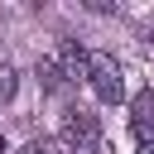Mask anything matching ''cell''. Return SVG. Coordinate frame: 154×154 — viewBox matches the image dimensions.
I'll return each instance as SVG.
<instances>
[{"label": "cell", "mask_w": 154, "mask_h": 154, "mask_svg": "<svg viewBox=\"0 0 154 154\" xmlns=\"http://www.w3.org/2000/svg\"><path fill=\"white\" fill-rule=\"evenodd\" d=\"M87 82H91V91H96L106 106H116V101L125 96V77H120V63H116L111 53H87Z\"/></svg>", "instance_id": "obj_1"}, {"label": "cell", "mask_w": 154, "mask_h": 154, "mask_svg": "<svg viewBox=\"0 0 154 154\" xmlns=\"http://www.w3.org/2000/svg\"><path fill=\"white\" fill-rule=\"evenodd\" d=\"M63 140H67V144L101 140V135H96V116H91L87 106H67V111H63Z\"/></svg>", "instance_id": "obj_2"}, {"label": "cell", "mask_w": 154, "mask_h": 154, "mask_svg": "<svg viewBox=\"0 0 154 154\" xmlns=\"http://www.w3.org/2000/svg\"><path fill=\"white\" fill-rule=\"evenodd\" d=\"M53 63H58L63 82H82V77H87V53H82V43H77V38H63Z\"/></svg>", "instance_id": "obj_3"}, {"label": "cell", "mask_w": 154, "mask_h": 154, "mask_svg": "<svg viewBox=\"0 0 154 154\" xmlns=\"http://www.w3.org/2000/svg\"><path fill=\"white\" fill-rule=\"evenodd\" d=\"M130 120H135V140L154 144V91H140L130 101Z\"/></svg>", "instance_id": "obj_4"}, {"label": "cell", "mask_w": 154, "mask_h": 154, "mask_svg": "<svg viewBox=\"0 0 154 154\" xmlns=\"http://www.w3.org/2000/svg\"><path fill=\"white\" fill-rule=\"evenodd\" d=\"M38 82H43V91H63V87H67L53 58H38Z\"/></svg>", "instance_id": "obj_5"}, {"label": "cell", "mask_w": 154, "mask_h": 154, "mask_svg": "<svg viewBox=\"0 0 154 154\" xmlns=\"http://www.w3.org/2000/svg\"><path fill=\"white\" fill-rule=\"evenodd\" d=\"M14 87H19V72H14V63H5V58H0V106H5V101H14Z\"/></svg>", "instance_id": "obj_6"}, {"label": "cell", "mask_w": 154, "mask_h": 154, "mask_svg": "<svg viewBox=\"0 0 154 154\" xmlns=\"http://www.w3.org/2000/svg\"><path fill=\"white\" fill-rule=\"evenodd\" d=\"M19 154H58V144H53V140H29Z\"/></svg>", "instance_id": "obj_7"}, {"label": "cell", "mask_w": 154, "mask_h": 154, "mask_svg": "<svg viewBox=\"0 0 154 154\" xmlns=\"http://www.w3.org/2000/svg\"><path fill=\"white\" fill-rule=\"evenodd\" d=\"M67 154H101V140H82V144H67Z\"/></svg>", "instance_id": "obj_8"}, {"label": "cell", "mask_w": 154, "mask_h": 154, "mask_svg": "<svg viewBox=\"0 0 154 154\" xmlns=\"http://www.w3.org/2000/svg\"><path fill=\"white\" fill-rule=\"evenodd\" d=\"M135 154H154V144H140V149H135Z\"/></svg>", "instance_id": "obj_9"}, {"label": "cell", "mask_w": 154, "mask_h": 154, "mask_svg": "<svg viewBox=\"0 0 154 154\" xmlns=\"http://www.w3.org/2000/svg\"><path fill=\"white\" fill-rule=\"evenodd\" d=\"M0 154H5V140H0Z\"/></svg>", "instance_id": "obj_10"}, {"label": "cell", "mask_w": 154, "mask_h": 154, "mask_svg": "<svg viewBox=\"0 0 154 154\" xmlns=\"http://www.w3.org/2000/svg\"><path fill=\"white\" fill-rule=\"evenodd\" d=\"M149 43H154V29H149Z\"/></svg>", "instance_id": "obj_11"}]
</instances>
